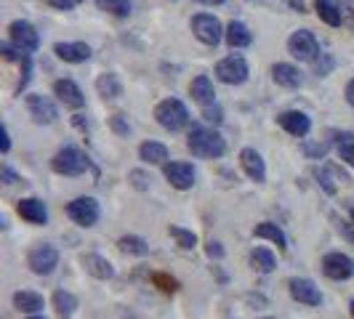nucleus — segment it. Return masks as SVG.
<instances>
[{
	"mask_svg": "<svg viewBox=\"0 0 354 319\" xmlns=\"http://www.w3.org/2000/svg\"><path fill=\"white\" fill-rule=\"evenodd\" d=\"M27 319H46V317H40V314H30Z\"/></svg>",
	"mask_w": 354,
	"mask_h": 319,
	"instance_id": "49",
	"label": "nucleus"
},
{
	"mask_svg": "<svg viewBox=\"0 0 354 319\" xmlns=\"http://www.w3.org/2000/svg\"><path fill=\"white\" fill-rule=\"evenodd\" d=\"M322 274L328 280H336V282H344L354 274V261L346 255V253H328L322 258Z\"/></svg>",
	"mask_w": 354,
	"mask_h": 319,
	"instance_id": "10",
	"label": "nucleus"
},
{
	"mask_svg": "<svg viewBox=\"0 0 354 319\" xmlns=\"http://www.w3.org/2000/svg\"><path fill=\"white\" fill-rule=\"evenodd\" d=\"M203 120H205V123L218 125L221 120H224V112H221V106H218V104L203 106Z\"/></svg>",
	"mask_w": 354,
	"mask_h": 319,
	"instance_id": "35",
	"label": "nucleus"
},
{
	"mask_svg": "<svg viewBox=\"0 0 354 319\" xmlns=\"http://www.w3.org/2000/svg\"><path fill=\"white\" fill-rule=\"evenodd\" d=\"M208 255L211 258H224V248H221V242H208Z\"/></svg>",
	"mask_w": 354,
	"mask_h": 319,
	"instance_id": "42",
	"label": "nucleus"
},
{
	"mask_svg": "<svg viewBox=\"0 0 354 319\" xmlns=\"http://www.w3.org/2000/svg\"><path fill=\"white\" fill-rule=\"evenodd\" d=\"M152 280L160 284V290H162V293H176V290H178L176 280H168V277H162V274H155Z\"/></svg>",
	"mask_w": 354,
	"mask_h": 319,
	"instance_id": "37",
	"label": "nucleus"
},
{
	"mask_svg": "<svg viewBox=\"0 0 354 319\" xmlns=\"http://www.w3.org/2000/svg\"><path fill=\"white\" fill-rule=\"evenodd\" d=\"M83 266H86V271H88L91 277H96V280H109V277L115 274L112 264L106 261L104 255H96V253H88V255L83 258Z\"/></svg>",
	"mask_w": 354,
	"mask_h": 319,
	"instance_id": "24",
	"label": "nucleus"
},
{
	"mask_svg": "<svg viewBox=\"0 0 354 319\" xmlns=\"http://www.w3.org/2000/svg\"><path fill=\"white\" fill-rule=\"evenodd\" d=\"M51 168L59 176H83L88 171V157L77 146H64L51 160Z\"/></svg>",
	"mask_w": 354,
	"mask_h": 319,
	"instance_id": "3",
	"label": "nucleus"
},
{
	"mask_svg": "<svg viewBox=\"0 0 354 319\" xmlns=\"http://www.w3.org/2000/svg\"><path fill=\"white\" fill-rule=\"evenodd\" d=\"M43 296H37L32 290H19L17 296H14V306H17L19 311H24V314H40L43 311Z\"/></svg>",
	"mask_w": 354,
	"mask_h": 319,
	"instance_id": "25",
	"label": "nucleus"
},
{
	"mask_svg": "<svg viewBox=\"0 0 354 319\" xmlns=\"http://www.w3.org/2000/svg\"><path fill=\"white\" fill-rule=\"evenodd\" d=\"M344 96H346V102L354 106V77L349 80V83H346V90H344Z\"/></svg>",
	"mask_w": 354,
	"mask_h": 319,
	"instance_id": "45",
	"label": "nucleus"
},
{
	"mask_svg": "<svg viewBox=\"0 0 354 319\" xmlns=\"http://www.w3.org/2000/svg\"><path fill=\"white\" fill-rule=\"evenodd\" d=\"M250 264H253V269H259L261 274H269V271H274L277 261H274V253H272V250L256 248L250 253Z\"/></svg>",
	"mask_w": 354,
	"mask_h": 319,
	"instance_id": "29",
	"label": "nucleus"
},
{
	"mask_svg": "<svg viewBox=\"0 0 354 319\" xmlns=\"http://www.w3.org/2000/svg\"><path fill=\"white\" fill-rule=\"evenodd\" d=\"M99 3V8L106 11V14H112V17H131V11H133V3L131 0H96Z\"/></svg>",
	"mask_w": 354,
	"mask_h": 319,
	"instance_id": "30",
	"label": "nucleus"
},
{
	"mask_svg": "<svg viewBox=\"0 0 354 319\" xmlns=\"http://www.w3.org/2000/svg\"><path fill=\"white\" fill-rule=\"evenodd\" d=\"M53 53L67 61V64H83L91 59V46L83 43V40H75V43H56L53 46Z\"/></svg>",
	"mask_w": 354,
	"mask_h": 319,
	"instance_id": "16",
	"label": "nucleus"
},
{
	"mask_svg": "<svg viewBox=\"0 0 354 319\" xmlns=\"http://www.w3.org/2000/svg\"><path fill=\"white\" fill-rule=\"evenodd\" d=\"M155 120H158L165 130L176 133V130H184L189 125V109L184 106V102L178 99H162L158 106H155Z\"/></svg>",
	"mask_w": 354,
	"mask_h": 319,
	"instance_id": "2",
	"label": "nucleus"
},
{
	"mask_svg": "<svg viewBox=\"0 0 354 319\" xmlns=\"http://www.w3.org/2000/svg\"><path fill=\"white\" fill-rule=\"evenodd\" d=\"M27 112H30V117H32L37 125H51V123H56V117H59L56 104H53L48 96H40V93L27 96Z\"/></svg>",
	"mask_w": 354,
	"mask_h": 319,
	"instance_id": "11",
	"label": "nucleus"
},
{
	"mask_svg": "<svg viewBox=\"0 0 354 319\" xmlns=\"http://www.w3.org/2000/svg\"><path fill=\"white\" fill-rule=\"evenodd\" d=\"M248 61H245V56L243 53H232L227 59H221L218 64H216V77L224 83V86H243L245 80H248Z\"/></svg>",
	"mask_w": 354,
	"mask_h": 319,
	"instance_id": "4",
	"label": "nucleus"
},
{
	"mask_svg": "<svg viewBox=\"0 0 354 319\" xmlns=\"http://www.w3.org/2000/svg\"><path fill=\"white\" fill-rule=\"evenodd\" d=\"M3 181H6V184H14V181H17V173H14L8 165H3Z\"/></svg>",
	"mask_w": 354,
	"mask_h": 319,
	"instance_id": "44",
	"label": "nucleus"
},
{
	"mask_svg": "<svg viewBox=\"0 0 354 319\" xmlns=\"http://www.w3.org/2000/svg\"><path fill=\"white\" fill-rule=\"evenodd\" d=\"M109 123H112V130L120 133V136H128V133H131V125H128V117H125V115H115Z\"/></svg>",
	"mask_w": 354,
	"mask_h": 319,
	"instance_id": "36",
	"label": "nucleus"
},
{
	"mask_svg": "<svg viewBox=\"0 0 354 319\" xmlns=\"http://www.w3.org/2000/svg\"><path fill=\"white\" fill-rule=\"evenodd\" d=\"M272 80L277 86H283V88H301L304 72L299 67H293V64H288V61H280V64L272 67Z\"/></svg>",
	"mask_w": 354,
	"mask_h": 319,
	"instance_id": "18",
	"label": "nucleus"
},
{
	"mask_svg": "<svg viewBox=\"0 0 354 319\" xmlns=\"http://www.w3.org/2000/svg\"><path fill=\"white\" fill-rule=\"evenodd\" d=\"M338 155H341V160H344V162H349V165L354 168V142L338 144Z\"/></svg>",
	"mask_w": 354,
	"mask_h": 319,
	"instance_id": "38",
	"label": "nucleus"
},
{
	"mask_svg": "<svg viewBox=\"0 0 354 319\" xmlns=\"http://www.w3.org/2000/svg\"><path fill=\"white\" fill-rule=\"evenodd\" d=\"M349 306H352V314H354V301H352V303H349Z\"/></svg>",
	"mask_w": 354,
	"mask_h": 319,
	"instance_id": "51",
	"label": "nucleus"
},
{
	"mask_svg": "<svg viewBox=\"0 0 354 319\" xmlns=\"http://www.w3.org/2000/svg\"><path fill=\"white\" fill-rule=\"evenodd\" d=\"M285 6H290L293 11H299V14H306V8H309V3L306 0H283Z\"/></svg>",
	"mask_w": 354,
	"mask_h": 319,
	"instance_id": "41",
	"label": "nucleus"
},
{
	"mask_svg": "<svg viewBox=\"0 0 354 319\" xmlns=\"http://www.w3.org/2000/svg\"><path fill=\"white\" fill-rule=\"evenodd\" d=\"M288 53L299 61H315L319 56V43L317 37L312 35L309 30H296L293 35L288 37Z\"/></svg>",
	"mask_w": 354,
	"mask_h": 319,
	"instance_id": "6",
	"label": "nucleus"
},
{
	"mask_svg": "<svg viewBox=\"0 0 354 319\" xmlns=\"http://www.w3.org/2000/svg\"><path fill=\"white\" fill-rule=\"evenodd\" d=\"M197 3H203V6H224L227 0H197Z\"/></svg>",
	"mask_w": 354,
	"mask_h": 319,
	"instance_id": "48",
	"label": "nucleus"
},
{
	"mask_svg": "<svg viewBox=\"0 0 354 319\" xmlns=\"http://www.w3.org/2000/svg\"><path fill=\"white\" fill-rule=\"evenodd\" d=\"M317 178H319V186H322L328 195H333L338 186H344V184L349 181V176H346V173L338 168L336 162H325V165L319 168Z\"/></svg>",
	"mask_w": 354,
	"mask_h": 319,
	"instance_id": "20",
	"label": "nucleus"
},
{
	"mask_svg": "<svg viewBox=\"0 0 354 319\" xmlns=\"http://www.w3.org/2000/svg\"><path fill=\"white\" fill-rule=\"evenodd\" d=\"M325 149H328V146H325V144H304V152H306V155H312V157H322V155H325Z\"/></svg>",
	"mask_w": 354,
	"mask_h": 319,
	"instance_id": "40",
	"label": "nucleus"
},
{
	"mask_svg": "<svg viewBox=\"0 0 354 319\" xmlns=\"http://www.w3.org/2000/svg\"><path fill=\"white\" fill-rule=\"evenodd\" d=\"M171 237L178 242V248L181 250H195L197 245V237H195V231H189V229H181V226H171Z\"/></svg>",
	"mask_w": 354,
	"mask_h": 319,
	"instance_id": "33",
	"label": "nucleus"
},
{
	"mask_svg": "<svg viewBox=\"0 0 354 319\" xmlns=\"http://www.w3.org/2000/svg\"><path fill=\"white\" fill-rule=\"evenodd\" d=\"M187 146H189V152H192L195 157H203V160H216L227 152L224 136H221L218 130L208 128V125H192Z\"/></svg>",
	"mask_w": 354,
	"mask_h": 319,
	"instance_id": "1",
	"label": "nucleus"
},
{
	"mask_svg": "<svg viewBox=\"0 0 354 319\" xmlns=\"http://www.w3.org/2000/svg\"><path fill=\"white\" fill-rule=\"evenodd\" d=\"M256 237L277 242V248H280V250L288 248V237H285V231L280 229L277 224H272V221H264V224H259V226H256Z\"/></svg>",
	"mask_w": 354,
	"mask_h": 319,
	"instance_id": "28",
	"label": "nucleus"
},
{
	"mask_svg": "<svg viewBox=\"0 0 354 319\" xmlns=\"http://www.w3.org/2000/svg\"><path fill=\"white\" fill-rule=\"evenodd\" d=\"M317 17L330 27H341L344 24V8H341L338 0H317Z\"/></svg>",
	"mask_w": 354,
	"mask_h": 319,
	"instance_id": "23",
	"label": "nucleus"
},
{
	"mask_svg": "<svg viewBox=\"0 0 354 319\" xmlns=\"http://www.w3.org/2000/svg\"><path fill=\"white\" fill-rule=\"evenodd\" d=\"M341 231H344V234H346V237H349V240L354 242V221H349V224H344V226H341Z\"/></svg>",
	"mask_w": 354,
	"mask_h": 319,
	"instance_id": "46",
	"label": "nucleus"
},
{
	"mask_svg": "<svg viewBox=\"0 0 354 319\" xmlns=\"http://www.w3.org/2000/svg\"><path fill=\"white\" fill-rule=\"evenodd\" d=\"M53 96L64 106H70V109H83L86 106L83 90H80L77 83H72V80H56L53 83Z\"/></svg>",
	"mask_w": 354,
	"mask_h": 319,
	"instance_id": "15",
	"label": "nucleus"
},
{
	"mask_svg": "<svg viewBox=\"0 0 354 319\" xmlns=\"http://www.w3.org/2000/svg\"><path fill=\"white\" fill-rule=\"evenodd\" d=\"M118 248L123 250V253H128V255H147V253H149L147 240H142V237H133V234L123 237V240L118 242Z\"/></svg>",
	"mask_w": 354,
	"mask_h": 319,
	"instance_id": "32",
	"label": "nucleus"
},
{
	"mask_svg": "<svg viewBox=\"0 0 354 319\" xmlns=\"http://www.w3.org/2000/svg\"><path fill=\"white\" fill-rule=\"evenodd\" d=\"M333 64H336V61H333V56H330V53H319L317 59H315V72H317L319 77H325L328 72L333 70Z\"/></svg>",
	"mask_w": 354,
	"mask_h": 319,
	"instance_id": "34",
	"label": "nucleus"
},
{
	"mask_svg": "<svg viewBox=\"0 0 354 319\" xmlns=\"http://www.w3.org/2000/svg\"><path fill=\"white\" fill-rule=\"evenodd\" d=\"M99 202L93 197H77L67 205V215L80 226H93L99 221Z\"/></svg>",
	"mask_w": 354,
	"mask_h": 319,
	"instance_id": "9",
	"label": "nucleus"
},
{
	"mask_svg": "<svg viewBox=\"0 0 354 319\" xmlns=\"http://www.w3.org/2000/svg\"><path fill=\"white\" fill-rule=\"evenodd\" d=\"M277 123H280L283 130H288V133L296 136V139H304V136L312 130L309 115H306V112H299V109H288V112H283V115L277 117Z\"/></svg>",
	"mask_w": 354,
	"mask_h": 319,
	"instance_id": "13",
	"label": "nucleus"
},
{
	"mask_svg": "<svg viewBox=\"0 0 354 319\" xmlns=\"http://www.w3.org/2000/svg\"><path fill=\"white\" fill-rule=\"evenodd\" d=\"M27 264H30V269L35 274L46 277V274H51L53 269L59 266V250L48 245V242H37L35 248L30 250V255H27Z\"/></svg>",
	"mask_w": 354,
	"mask_h": 319,
	"instance_id": "7",
	"label": "nucleus"
},
{
	"mask_svg": "<svg viewBox=\"0 0 354 319\" xmlns=\"http://www.w3.org/2000/svg\"><path fill=\"white\" fill-rule=\"evenodd\" d=\"M131 178H136V186H139V189H144V186H147V184H144V176L139 173V171H133V173H131Z\"/></svg>",
	"mask_w": 354,
	"mask_h": 319,
	"instance_id": "47",
	"label": "nucleus"
},
{
	"mask_svg": "<svg viewBox=\"0 0 354 319\" xmlns=\"http://www.w3.org/2000/svg\"><path fill=\"white\" fill-rule=\"evenodd\" d=\"M192 32L205 46H218L224 40V35H227V30L221 27V21L213 14H195L192 17Z\"/></svg>",
	"mask_w": 354,
	"mask_h": 319,
	"instance_id": "5",
	"label": "nucleus"
},
{
	"mask_svg": "<svg viewBox=\"0 0 354 319\" xmlns=\"http://www.w3.org/2000/svg\"><path fill=\"white\" fill-rule=\"evenodd\" d=\"M8 37H11V43H17L19 48L27 53H32L40 48V35H37V30L27 19L11 21V24H8Z\"/></svg>",
	"mask_w": 354,
	"mask_h": 319,
	"instance_id": "8",
	"label": "nucleus"
},
{
	"mask_svg": "<svg viewBox=\"0 0 354 319\" xmlns=\"http://www.w3.org/2000/svg\"><path fill=\"white\" fill-rule=\"evenodd\" d=\"M162 173L168 178V184L174 186V189H181V192H187V189H192L195 186V168L189 165V162H165V168H162Z\"/></svg>",
	"mask_w": 354,
	"mask_h": 319,
	"instance_id": "12",
	"label": "nucleus"
},
{
	"mask_svg": "<svg viewBox=\"0 0 354 319\" xmlns=\"http://www.w3.org/2000/svg\"><path fill=\"white\" fill-rule=\"evenodd\" d=\"M224 40L230 43V48H248L250 43H253V32L248 30V24H243V21H230Z\"/></svg>",
	"mask_w": 354,
	"mask_h": 319,
	"instance_id": "22",
	"label": "nucleus"
},
{
	"mask_svg": "<svg viewBox=\"0 0 354 319\" xmlns=\"http://www.w3.org/2000/svg\"><path fill=\"white\" fill-rule=\"evenodd\" d=\"M17 211L24 221H30V224H35V226L48 224V208H46V202H43V200H37V197H27V200H21Z\"/></svg>",
	"mask_w": 354,
	"mask_h": 319,
	"instance_id": "19",
	"label": "nucleus"
},
{
	"mask_svg": "<svg viewBox=\"0 0 354 319\" xmlns=\"http://www.w3.org/2000/svg\"><path fill=\"white\" fill-rule=\"evenodd\" d=\"M139 157L144 162H149V165H162L168 160V146L160 142H144L139 146Z\"/></svg>",
	"mask_w": 354,
	"mask_h": 319,
	"instance_id": "27",
	"label": "nucleus"
},
{
	"mask_svg": "<svg viewBox=\"0 0 354 319\" xmlns=\"http://www.w3.org/2000/svg\"><path fill=\"white\" fill-rule=\"evenodd\" d=\"M349 215H352V221H354V208H352V211H349Z\"/></svg>",
	"mask_w": 354,
	"mask_h": 319,
	"instance_id": "50",
	"label": "nucleus"
},
{
	"mask_svg": "<svg viewBox=\"0 0 354 319\" xmlns=\"http://www.w3.org/2000/svg\"><path fill=\"white\" fill-rule=\"evenodd\" d=\"M240 165H243V171H245V176L250 181H256V184H261L266 178V165H264V157L253 149V146H245L243 152H240Z\"/></svg>",
	"mask_w": 354,
	"mask_h": 319,
	"instance_id": "17",
	"label": "nucleus"
},
{
	"mask_svg": "<svg viewBox=\"0 0 354 319\" xmlns=\"http://www.w3.org/2000/svg\"><path fill=\"white\" fill-rule=\"evenodd\" d=\"M96 90H99L102 99H118L123 93V83H120V77L115 72H104L96 80Z\"/></svg>",
	"mask_w": 354,
	"mask_h": 319,
	"instance_id": "26",
	"label": "nucleus"
},
{
	"mask_svg": "<svg viewBox=\"0 0 354 319\" xmlns=\"http://www.w3.org/2000/svg\"><path fill=\"white\" fill-rule=\"evenodd\" d=\"M288 287H290L293 301L306 303V306H319V303H322V293H319V287L312 282V280L296 277V280H290V282H288Z\"/></svg>",
	"mask_w": 354,
	"mask_h": 319,
	"instance_id": "14",
	"label": "nucleus"
},
{
	"mask_svg": "<svg viewBox=\"0 0 354 319\" xmlns=\"http://www.w3.org/2000/svg\"><path fill=\"white\" fill-rule=\"evenodd\" d=\"M0 149H3V155L11 149V139H8V128L3 125V130H0Z\"/></svg>",
	"mask_w": 354,
	"mask_h": 319,
	"instance_id": "43",
	"label": "nucleus"
},
{
	"mask_svg": "<svg viewBox=\"0 0 354 319\" xmlns=\"http://www.w3.org/2000/svg\"><path fill=\"white\" fill-rule=\"evenodd\" d=\"M53 306H56V311L62 314V317H70L72 311L77 309V298L67 293V290H56L53 293Z\"/></svg>",
	"mask_w": 354,
	"mask_h": 319,
	"instance_id": "31",
	"label": "nucleus"
},
{
	"mask_svg": "<svg viewBox=\"0 0 354 319\" xmlns=\"http://www.w3.org/2000/svg\"><path fill=\"white\" fill-rule=\"evenodd\" d=\"M189 93L200 106H211L216 104V88H213V80L208 75H197L195 80L189 83Z\"/></svg>",
	"mask_w": 354,
	"mask_h": 319,
	"instance_id": "21",
	"label": "nucleus"
},
{
	"mask_svg": "<svg viewBox=\"0 0 354 319\" xmlns=\"http://www.w3.org/2000/svg\"><path fill=\"white\" fill-rule=\"evenodd\" d=\"M261 319H274V317H261Z\"/></svg>",
	"mask_w": 354,
	"mask_h": 319,
	"instance_id": "52",
	"label": "nucleus"
},
{
	"mask_svg": "<svg viewBox=\"0 0 354 319\" xmlns=\"http://www.w3.org/2000/svg\"><path fill=\"white\" fill-rule=\"evenodd\" d=\"M53 8H59V11H72V8H77L83 0H48Z\"/></svg>",
	"mask_w": 354,
	"mask_h": 319,
	"instance_id": "39",
	"label": "nucleus"
}]
</instances>
